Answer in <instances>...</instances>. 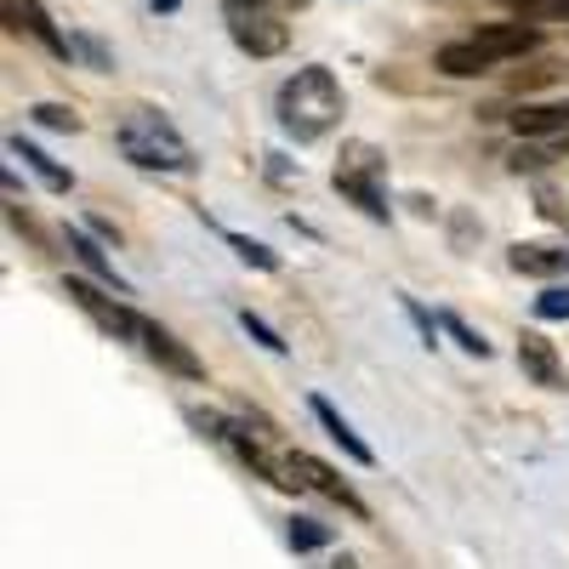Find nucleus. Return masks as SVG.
<instances>
[{
    "mask_svg": "<svg viewBox=\"0 0 569 569\" xmlns=\"http://www.w3.org/2000/svg\"><path fill=\"white\" fill-rule=\"evenodd\" d=\"M512 268L530 273V279H563L569 273V246H558V240H525V246H512Z\"/></svg>",
    "mask_w": 569,
    "mask_h": 569,
    "instance_id": "obj_11",
    "label": "nucleus"
},
{
    "mask_svg": "<svg viewBox=\"0 0 569 569\" xmlns=\"http://www.w3.org/2000/svg\"><path fill=\"white\" fill-rule=\"evenodd\" d=\"M536 40H541V29H536L530 18H518V23H490V29L467 34V40L439 46V58H433V63H439V74L467 80V74H485V69H496V63H507V58L536 52Z\"/></svg>",
    "mask_w": 569,
    "mask_h": 569,
    "instance_id": "obj_3",
    "label": "nucleus"
},
{
    "mask_svg": "<svg viewBox=\"0 0 569 569\" xmlns=\"http://www.w3.org/2000/svg\"><path fill=\"white\" fill-rule=\"evenodd\" d=\"M308 410L319 416V427H325V433L337 439V445H342V450H348V456H353L359 467H370V461H376V450H370V445H365V439L353 433V427H348L342 416H337V405H330V399H319V393H313V399H308Z\"/></svg>",
    "mask_w": 569,
    "mask_h": 569,
    "instance_id": "obj_13",
    "label": "nucleus"
},
{
    "mask_svg": "<svg viewBox=\"0 0 569 569\" xmlns=\"http://www.w3.org/2000/svg\"><path fill=\"white\" fill-rule=\"evenodd\" d=\"M222 23H228L233 46H240V52H251V58H279L284 46H291V29H284V23L262 7V0H228Z\"/></svg>",
    "mask_w": 569,
    "mask_h": 569,
    "instance_id": "obj_5",
    "label": "nucleus"
},
{
    "mask_svg": "<svg viewBox=\"0 0 569 569\" xmlns=\"http://www.w3.org/2000/svg\"><path fill=\"white\" fill-rule=\"evenodd\" d=\"M284 472H291L297 485H308V490H319V496H330V501H342L353 518H370V507L353 496V485L348 479H337V467H325L319 456H308V450H297L291 461H284Z\"/></svg>",
    "mask_w": 569,
    "mask_h": 569,
    "instance_id": "obj_7",
    "label": "nucleus"
},
{
    "mask_svg": "<svg viewBox=\"0 0 569 569\" xmlns=\"http://www.w3.org/2000/svg\"><path fill=\"white\" fill-rule=\"evenodd\" d=\"M330 569H359V563H353V558H337V563H330Z\"/></svg>",
    "mask_w": 569,
    "mask_h": 569,
    "instance_id": "obj_25",
    "label": "nucleus"
},
{
    "mask_svg": "<svg viewBox=\"0 0 569 569\" xmlns=\"http://www.w3.org/2000/svg\"><path fill=\"white\" fill-rule=\"evenodd\" d=\"M69 251H74V257H80V262H86L91 273H98V279L109 284V291H120V297H126V279L114 273V262H109V257H103L98 246H91V240H86V233H80V228H69Z\"/></svg>",
    "mask_w": 569,
    "mask_h": 569,
    "instance_id": "obj_15",
    "label": "nucleus"
},
{
    "mask_svg": "<svg viewBox=\"0 0 569 569\" xmlns=\"http://www.w3.org/2000/svg\"><path fill=\"white\" fill-rule=\"evenodd\" d=\"M228 246H233V251H240V257H246L251 268H262V273H273V268H279V257H273L268 246H257V240H246V233H228Z\"/></svg>",
    "mask_w": 569,
    "mask_h": 569,
    "instance_id": "obj_18",
    "label": "nucleus"
},
{
    "mask_svg": "<svg viewBox=\"0 0 569 569\" xmlns=\"http://www.w3.org/2000/svg\"><path fill=\"white\" fill-rule=\"evenodd\" d=\"M291 547L297 552H319V547H330V530L319 525V518H291Z\"/></svg>",
    "mask_w": 569,
    "mask_h": 569,
    "instance_id": "obj_17",
    "label": "nucleus"
},
{
    "mask_svg": "<svg viewBox=\"0 0 569 569\" xmlns=\"http://www.w3.org/2000/svg\"><path fill=\"white\" fill-rule=\"evenodd\" d=\"M262 7H308V0H262Z\"/></svg>",
    "mask_w": 569,
    "mask_h": 569,
    "instance_id": "obj_24",
    "label": "nucleus"
},
{
    "mask_svg": "<svg viewBox=\"0 0 569 569\" xmlns=\"http://www.w3.org/2000/svg\"><path fill=\"white\" fill-rule=\"evenodd\" d=\"M240 325H246V330H251V342H262V348H268V353H284V348H291V342H284V337H279V330H273V325H268V319H257V313H251V308H246V313H240Z\"/></svg>",
    "mask_w": 569,
    "mask_h": 569,
    "instance_id": "obj_19",
    "label": "nucleus"
},
{
    "mask_svg": "<svg viewBox=\"0 0 569 569\" xmlns=\"http://www.w3.org/2000/svg\"><path fill=\"white\" fill-rule=\"evenodd\" d=\"M382 177H388V160L370 149V142H348L342 149V160H337V194L342 200H353L365 217H376V222H388V194H382Z\"/></svg>",
    "mask_w": 569,
    "mask_h": 569,
    "instance_id": "obj_4",
    "label": "nucleus"
},
{
    "mask_svg": "<svg viewBox=\"0 0 569 569\" xmlns=\"http://www.w3.org/2000/svg\"><path fill=\"white\" fill-rule=\"evenodd\" d=\"M114 142H120V154L131 166H142V171H171V177L194 171V149H188V137L160 109H126L120 126H114Z\"/></svg>",
    "mask_w": 569,
    "mask_h": 569,
    "instance_id": "obj_2",
    "label": "nucleus"
},
{
    "mask_svg": "<svg viewBox=\"0 0 569 569\" xmlns=\"http://www.w3.org/2000/svg\"><path fill=\"white\" fill-rule=\"evenodd\" d=\"M342 109H348V98H342V80L330 74L325 63L297 69L291 80L279 86V98H273L279 126L291 131L297 142H319V137H330V131L342 126Z\"/></svg>",
    "mask_w": 569,
    "mask_h": 569,
    "instance_id": "obj_1",
    "label": "nucleus"
},
{
    "mask_svg": "<svg viewBox=\"0 0 569 569\" xmlns=\"http://www.w3.org/2000/svg\"><path fill=\"white\" fill-rule=\"evenodd\" d=\"M507 120L518 137H552V131L569 137V103H518Z\"/></svg>",
    "mask_w": 569,
    "mask_h": 569,
    "instance_id": "obj_12",
    "label": "nucleus"
},
{
    "mask_svg": "<svg viewBox=\"0 0 569 569\" xmlns=\"http://www.w3.org/2000/svg\"><path fill=\"white\" fill-rule=\"evenodd\" d=\"M182 7V0H154V12H177Z\"/></svg>",
    "mask_w": 569,
    "mask_h": 569,
    "instance_id": "obj_23",
    "label": "nucleus"
},
{
    "mask_svg": "<svg viewBox=\"0 0 569 569\" xmlns=\"http://www.w3.org/2000/svg\"><path fill=\"white\" fill-rule=\"evenodd\" d=\"M7 149L18 154V160H29V171L46 182V188H52V194H69V188H74V177L52 160V154H46V149H34V142H23V137H7Z\"/></svg>",
    "mask_w": 569,
    "mask_h": 569,
    "instance_id": "obj_14",
    "label": "nucleus"
},
{
    "mask_svg": "<svg viewBox=\"0 0 569 569\" xmlns=\"http://www.w3.org/2000/svg\"><path fill=\"white\" fill-rule=\"evenodd\" d=\"M439 325L450 330V337H456V342H461V348H467L472 359H490V342H485V330H472V325H467L461 313H445Z\"/></svg>",
    "mask_w": 569,
    "mask_h": 569,
    "instance_id": "obj_16",
    "label": "nucleus"
},
{
    "mask_svg": "<svg viewBox=\"0 0 569 569\" xmlns=\"http://www.w3.org/2000/svg\"><path fill=\"white\" fill-rule=\"evenodd\" d=\"M34 120H40V126H52V131H80V114L63 109V103H34Z\"/></svg>",
    "mask_w": 569,
    "mask_h": 569,
    "instance_id": "obj_20",
    "label": "nucleus"
},
{
    "mask_svg": "<svg viewBox=\"0 0 569 569\" xmlns=\"http://www.w3.org/2000/svg\"><path fill=\"white\" fill-rule=\"evenodd\" d=\"M63 291H69V302L80 313L98 319V330H109V337H120V342H137L142 337V313H131L120 302V291L109 297V291H98V284H86V279H63Z\"/></svg>",
    "mask_w": 569,
    "mask_h": 569,
    "instance_id": "obj_6",
    "label": "nucleus"
},
{
    "mask_svg": "<svg viewBox=\"0 0 569 569\" xmlns=\"http://www.w3.org/2000/svg\"><path fill=\"white\" fill-rule=\"evenodd\" d=\"M536 313L541 319H569V284H552L547 297H536Z\"/></svg>",
    "mask_w": 569,
    "mask_h": 569,
    "instance_id": "obj_21",
    "label": "nucleus"
},
{
    "mask_svg": "<svg viewBox=\"0 0 569 569\" xmlns=\"http://www.w3.org/2000/svg\"><path fill=\"white\" fill-rule=\"evenodd\" d=\"M7 29H29V34H34V40H40L52 58H69V52H74V46L58 34V23L46 18L40 0H7Z\"/></svg>",
    "mask_w": 569,
    "mask_h": 569,
    "instance_id": "obj_10",
    "label": "nucleus"
},
{
    "mask_svg": "<svg viewBox=\"0 0 569 569\" xmlns=\"http://www.w3.org/2000/svg\"><path fill=\"white\" fill-rule=\"evenodd\" d=\"M518 365H525V376L536 388H569V370H563V359H558V348L541 337V330H525V337H518Z\"/></svg>",
    "mask_w": 569,
    "mask_h": 569,
    "instance_id": "obj_8",
    "label": "nucleus"
},
{
    "mask_svg": "<svg viewBox=\"0 0 569 569\" xmlns=\"http://www.w3.org/2000/svg\"><path fill=\"white\" fill-rule=\"evenodd\" d=\"M137 342L149 348V359H160L171 376H188V382H200V376H206V365H200L194 353H188L166 325H154V319H142V337H137Z\"/></svg>",
    "mask_w": 569,
    "mask_h": 569,
    "instance_id": "obj_9",
    "label": "nucleus"
},
{
    "mask_svg": "<svg viewBox=\"0 0 569 569\" xmlns=\"http://www.w3.org/2000/svg\"><path fill=\"white\" fill-rule=\"evenodd\" d=\"M547 23H569V0H558V7H552V18Z\"/></svg>",
    "mask_w": 569,
    "mask_h": 569,
    "instance_id": "obj_22",
    "label": "nucleus"
}]
</instances>
